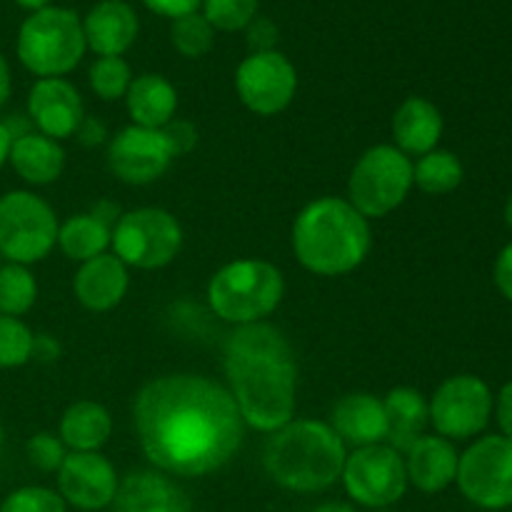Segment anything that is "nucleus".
Wrapping results in <instances>:
<instances>
[{
  "mask_svg": "<svg viewBox=\"0 0 512 512\" xmlns=\"http://www.w3.org/2000/svg\"><path fill=\"white\" fill-rule=\"evenodd\" d=\"M133 425L145 458L175 478H203L225 468L245 438L230 390L190 373L145 383L133 403Z\"/></svg>",
  "mask_w": 512,
  "mask_h": 512,
  "instance_id": "1",
  "label": "nucleus"
},
{
  "mask_svg": "<svg viewBox=\"0 0 512 512\" xmlns=\"http://www.w3.org/2000/svg\"><path fill=\"white\" fill-rule=\"evenodd\" d=\"M223 365L245 425L273 435L293 420L298 363L275 325H238L225 340Z\"/></svg>",
  "mask_w": 512,
  "mask_h": 512,
  "instance_id": "2",
  "label": "nucleus"
},
{
  "mask_svg": "<svg viewBox=\"0 0 512 512\" xmlns=\"http://www.w3.org/2000/svg\"><path fill=\"white\" fill-rule=\"evenodd\" d=\"M373 245L370 220L348 198L323 195L298 213L293 223V253L308 273L340 278L365 263Z\"/></svg>",
  "mask_w": 512,
  "mask_h": 512,
  "instance_id": "3",
  "label": "nucleus"
},
{
  "mask_svg": "<svg viewBox=\"0 0 512 512\" xmlns=\"http://www.w3.org/2000/svg\"><path fill=\"white\" fill-rule=\"evenodd\" d=\"M348 448L330 423L290 420L275 430L263 453L265 473L293 493H323L343 475Z\"/></svg>",
  "mask_w": 512,
  "mask_h": 512,
  "instance_id": "4",
  "label": "nucleus"
},
{
  "mask_svg": "<svg viewBox=\"0 0 512 512\" xmlns=\"http://www.w3.org/2000/svg\"><path fill=\"white\" fill-rule=\"evenodd\" d=\"M285 298L280 268L260 258L225 263L208 283V305L225 323H263Z\"/></svg>",
  "mask_w": 512,
  "mask_h": 512,
  "instance_id": "5",
  "label": "nucleus"
},
{
  "mask_svg": "<svg viewBox=\"0 0 512 512\" xmlns=\"http://www.w3.org/2000/svg\"><path fill=\"white\" fill-rule=\"evenodd\" d=\"M18 60L38 78H63L83 60L85 35L83 20L68 8H48L30 13L20 25Z\"/></svg>",
  "mask_w": 512,
  "mask_h": 512,
  "instance_id": "6",
  "label": "nucleus"
},
{
  "mask_svg": "<svg viewBox=\"0 0 512 512\" xmlns=\"http://www.w3.org/2000/svg\"><path fill=\"white\" fill-rule=\"evenodd\" d=\"M413 190V160L395 145H373L353 165L348 203L365 218H385L405 203Z\"/></svg>",
  "mask_w": 512,
  "mask_h": 512,
  "instance_id": "7",
  "label": "nucleus"
},
{
  "mask_svg": "<svg viewBox=\"0 0 512 512\" xmlns=\"http://www.w3.org/2000/svg\"><path fill=\"white\" fill-rule=\"evenodd\" d=\"M58 215L40 195L10 190L0 195V255L8 263L33 265L58 245Z\"/></svg>",
  "mask_w": 512,
  "mask_h": 512,
  "instance_id": "8",
  "label": "nucleus"
},
{
  "mask_svg": "<svg viewBox=\"0 0 512 512\" xmlns=\"http://www.w3.org/2000/svg\"><path fill=\"white\" fill-rule=\"evenodd\" d=\"M115 258L128 268L158 270L173 263L183 248L178 218L163 208H135L118 218L110 233Z\"/></svg>",
  "mask_w": 512,
  "mask_h": 512,
  "instance_id": "9",
  "label": "nucleus"
},
{
  "mask_svg": "<svg viewBox=\"0 0 512 512\" xmlns=\"http://www.w3.org/2000/svg\"><path fill=\"white\" fill-rule=\"evenodd\" d=\"M460 493L483 510L512 508V440L505 435H485L475 440L458 463Z\"/></svg>",
  "mask_w": 512,
  "mask_h": 512,
  "instance_id": "10",
  "label": "nucleus"
},
{
  "mask_svg": "<svg viewBox=\"0 0 512 512\" xmlns=\"http://www.w3.org/2000/svg\"><path fill=\"white\" fill-rule=\"evenodd\" d=\"M340 480L355 505L373 510L400 503L410 485L408 473H405V458L398 450L383 443L355 448L345 458Z\"/></svg>",
  "mask_w": 512,
  "mask_h": 512,
  "instance_id": "11",
  "label": "nucleus"
},
{
  "mask_svg": "<svg viewBox=\"0 0 512 512\" xmlns=\"http://www.w3.org/2000/svg\"><path fill=\"white\" fill-rule=\"evenodd\" d=\"M430 425L445 440H468L483 433L493 415L495 398L478 375H453L428 400Z\"/></svg>",
  "mask_w": 512,
  "mask_h": 512,
  "instance_id": "12",
  "label": "nucleus"
},
{
  "mask_svg": "<svg viewBox=\"0 0 512 512\" xmlns=\"http://www.w3.org/2000/svg\"><path fill=\"white\" fill-rule=\"evenodd\" d=\"M235 90L250 113L270 118L293 103L298 93V73L280 50L250 53L235 70Z\"/></svg>",
  "mask_w": 512,
  "mask_h": 512,
  "instance_id": "13",
  "label": "nucleus"
},
{
  "mask_svg": "<svg viewBox=\"0 0 512 512\" xmlns=\"http://www.w3.org/2000/svg\"><path fill=\"white\" fill-rule=\"evenodd\" d=\"M175 160L163 130L128 125L108 143L105 163L125 185H150L168 173Z\"/></svg>",
  "mask_w": 512,
  "mask_h": 512,
  "instance_id": "14",
  "label": "nucleus"
},
{
  "mask_svg": "<svg viewBox=\"0 0 512 512\" xmlns=\"http://www.w3.org/2000/svg\"><path fill=\"white\" fill-rule=\"evenodd\" d=\"M118 485V473L103 453H68L58 470L60 498L83 512L110 508Z\"/></svg>",
  "mask_w": 512,
  "mask_h": 512,
  "instance_id": "15",
  "label": "nucleus"
},
{
  "mask_svg": "<svg viewBox=\"0 0 512 512\" xmlns=\"http://www.w3.org/2000/svg\"><path fill=\"white\" fill-rule=\"evenodd\" d=\"M28 118L40 135L53 140L73 138L85 118L78 88L65 78H40L28 93Z\"/></svg>",
  "mask_w": 512,
  "mask_h": 512,
  "instance_id": "16",
  "label": "nucleus"
},
{
  "mask_svg": "<svg viewBox=\"0 0 512 512\" xmlns=\"http://www.w3.org/2000/svg\"><path fill=\"white\" fill-rule=\"evenodd\" d=\"M113 512H190L188 493L160 470H135L120 480Z\"/></svg>",
  "mask_w": 512,
  "mask_h": 512,
  "instance_id": "17",
  "label": "nucleus"
},
{
  "mask_svg": "<svg viewBox=\"0 0 512 512\" xmlns=\"http://www.w3.org/2000/svg\"><path fill=\"white\" fill-rule=\"evenodd\" d=\"M138 15L125 0H100L83 20L85 45L98 58H123L138 38Z\"/></svg>",
  "mask_w": 512,
  "mask_h": 512,
  "instance_id": "18",
  "label": "nucleus"
},
{
  "mask_svg": "<svg viewBox=\"0 0 512 512\" xmlns=\"http://www.w3.org/2000/svg\"><path fill=\"white\" fill-rule=\"evenodd\" d=\"M330 428L338 433L345 448H368V445L385 443L388 435V418L385 405L373 393H348L333 405Z\"/></svg>",
  "mask_w": 512,
  "mask_h": 512,
  "instance_id": "19",
  "label": "nucleus"
},
{
  "mask_svg": "<svg viewBox=\"0 0 512 512\" xmlns=\"http://www.w3.org/2000/svg\"><path fill=\"white\" fill-rule=\"evenodd\" d=\"M128 288V265L113 253H103L88 263H80V270L73 278L75 298L90 313H108L118 308L128 295Z\"/></svg>",
  "mask_w": 512,
  "mask_h": 512,
  "instance_id": "20",
  "label": "nucleus"
},
{
  "mask_svg": "<svg viewBox=\"0 0 512 512\" xmlns=\"http://www.w3.org/2000/svg\"><path fill=\"white\" fill-rule=\"evenodd\" d=\"M460 455L450 440L440 435H423L413 448L405 453V473L408 483L420 493H443L458 478Z\"/></svg>",
  "mask_w": 512,
  "mask_h": 512,
  "instance_id": "21",
  "label": "nucleus"
},
{
  "mask_svg": "<svg viewBox=\"0 0 512 512\" xmlns=\"http://www.w3.org/2000/svg\"><path fill=\"white\" fill-rule=\"evenodd\" d=\"M443 113L438 110V105L430 103L428 98H420V95H410L400 103V108L393 115V140L395 148L400 153L418 155L423 158L425 153L438 148L440 138H443Z\"/></svg>",
  "mask_w": 512,
  "mask_h": 512,
  "instance_id": "22",
  "label": "nucleus"
},
{
  "mask_svg": "<svg viewBox=\"0 0 512 512\" xmlns=\"http://www.w3.org/2000/svg\"><path fill=\"white\" fill-rule=\"evenodd\" d=\"M125 108L133 125L160 130L173 120L178 108V90L165 75L143 73L130 83L125 93Z\"/></svg>",
  "mask_w": 512,
  "mask_h": 512,
  "instance_id": "23",
  "label": "nucleus"
},
{
  "mask_svg": "<svg viewBox=\"0 0 512 512\" xmlns=\"http://www.w3.org/2000/svg\"><path fill=\"white\" fill-rule=\"evenodd\" d=\"M8 163L28 185H50L63 175L65 150L48 135L23 133L13 138Z\"/></svg>",
  "mask_w": 512,
  "mask_h": 512,
  "instance_id": "24",
  "label": "nucleus"
},
{
  "mask_svg": "<svg viewBox=\"0 0 512 512\" xmlns=\"http://www.w3.org/2000/svg\"><path fill=\"white\" fill-rule=\"evenodd\" d=\"M383 405L385 418H388L385 443L398 453H408L430 425L428 400L415 388H393L383 398Z\"/></svg>",
  "mask_w": 512,
  "mask_h": 512,
  "instance_id": "25",
  "label": "nucleus"
},
{
  "mask_svg": "<svg viewBox=\"0 0 512 512\" xmlns=\"http://www.w3.org/2000/svg\"><path fill=\"white\" fill-rule=\"evenodd\" d=\"M113 435V418L108 408L95 400H78L68 405L60 418L58 438L70 453H100Z\"/></svg>",
  "mask_w": 512,
  "mask_h": 512,
  "instance_id": "26",
  "label": "nucleus"
},
{
  "mask_svg": "<svg viewBox=\"0 0 512 512\" xmlns=\"http://www.w3.org/2000/svg\"><path fill=\"white\" fill-rule=\"evenodd\" d=\"M110 233L113 228L103 223L93 210L70 215L58 228V248L63 250L65 258L75 260V263H88L108 250Z\"/></svg>",
  "mask_w": 512,
  "mask_h": 512,
  "instance_id": "27",
  "label": "nucleus"
},
{
  "mask_svg": "<svg viewBox=\"0 0 512 512\" xmlns=\"http://www.w3.org/2000/svg\"><path fill=\"white\" fill-rule=\"evenodd\" d=\"M465 168L450 150H430L418 163H413V185L428 195H448L460 188Z\"/></svg>",
  "mask_w": 512,
  "mask_h": 512,
  "instance_id": "28",
  "label": "nucleus"
},
{
  "mask_svg": "<svg viewBox=\"0 0 512 512\" xmlns=\"http://www.w3.org/2000/svg\"><path fill=\"white\" fill-rule=\"evenodd\" d=\"M38 300V283L28 265L5 263L0 268V315L20 318Z\"/></svg>",
  "mask_w": 512,
  "mask_h": 512,
  "instance_id": "29",
  "label": "nucleus"
},
{
  "mask_svg": "<svg viewBox=\"0 0 512 512\" xmlns=\"http://www.w3.org/2000/svg\"><path fill=\"white\" fill-rule=\"evenodd\" d=\"M170 40H173V48L178 50L183 58H203V55H208L210 48H213L215 28L205 20L203 13H190L173 20Z\"/></svg>",
  "mask_w": 512,
  "mask_h": 512,
  "instance_id": "30",
  "label": "nucleus"
},
{
  "mask_svg": "<svg viewBox=\"0 0 512 512\" xmlns=\"http://www.w3.org/2000/svg\"><path fill=\"white\" fill-rule=\"evenodd\" d=\"M33 330L20 318L0 315V370L20 368L33 358Z\"/></svg>",
  "mask_w": 512,
  "mask_h": 512,
  "instance_id": "31",
  "label": "nucleus"
},
{
  "mask_svg": "<svg viewBox=\"0 0 512 512\" xmlns=\"http://www.w3.org/2000/svg\"><path fill=\"white\" fill-rule=\"evenodd\" d=\"M133 83L130 65L123 58H98L90 65V88L100 100H120Z\"/></svg>",
  "mask_w": 512,
  "mask_h": 512,
  "instance_id": "32",
  "label": "nucleus"
},
{
  "mask_svg": "<svg viewBox=\"0 0 512 512\" xmlns=\"http://www.w3.org/2000/svg\"><path fill=\"white\" fill-rule=\"evenodd\" d=\"M203 15L215 30H245L258 18V0H203Z\"/></svg>",
  "mask_w": 512,
  "mask_h": 512,
  "instance_id": "33",
  "label": "nucleus"
},
{
  "mask_svg": "<svg viewBox=\"0 0 512 512\" xmlns=\"http://www.w3.org/2000/svg\"><path fill=\"white\" fill-rule=\"evenodd\" d=\"M0 512H68V505L60 498L58 490L28 485V488L13 490L0 505Z\"/></svg>",
  "mask_w": 512,
  "mask_h": 512,
  "instance_id": "34",
  "label": "nucleus"
},
{
  "mask_svg": "<svg viewBox=\"0 0 512 512\" xmlns=\"http://www.w3.org/2000/svg\"><path fill=\"white\" fill-rule=\"evenodd\" d=\"M25 455H28L30 465L38 468L40 473H58L63 460L68 458V448H65V443L58 435L35 433L25 443Z\"/></svg>",
  "mask_w": 512,
  "mask_h": 512,
  "instance_id": "35",
  "label": "nucleus"
},
{
  "mask_svg": "<svg viewBox=\"0 0 512 512\" xmlns=\"http://www.w3.org/2000/svg\"><path fill=\"white\" fill-rule=\"evenodd\" d=\"M165 133V140H168L170 150H173L175 158H180V155H188L190 150L195 148V143H198V130H195V125L190 123V120H170L165 128H160Z\"/></svg>",
  "mask_w": 512,
  "mask_h": 512,
  "instance_id": "36",
  "label": "nucleus"
},
{
  "mask_svg": "<svg viewBox=\"0 0 512 512\" xmlns=\"http://www.w3.org/2000/svg\"><path fill=\"white\" fill-rule=\"evenodd\" d=\"M248 48L250 53H268V50H275V43H278V25L268 18H255L253 23L248 25Z\"/></svg>",
  "mask_w": 512,
  "mask_h": 512,
  "instance_id": "37",
  "label": "nucleus"
},
{
  "mask_svg": "<svg viewBox=\"0 0 512 512\" xmlns=\"http://www.w3.org/2000/svg\"><path fill=\"white\" fill-rule=\"evenodd\" d=\"M155 15H163V18H183V15L198 13V8L203 5V0H143Z\"/></svg>",
  "mask_w": 512,
  "mask_h": 512,
  "instance_id": "38",
  "label": "nucleus"
},
{
  "mask_svg": "<svg viewBox=\"0 0 512 512\" xmlns=\"http://www.w3.org/2000/svg\"><path fill=\"white\" fill-rule=\"evenodd\" d=\"M493 278H495V285H498L500 295L512 303V243L505 245V248L498 253Z\"/></svg>",
  "mask_w": 512,
  "mask_h": 512,
  "instance_id": "39",
  "label": "nucleus"
},
{
  "mask_svg": "<svg viewBox=\"0 0 512 512\" xmlns=\"http://www.w3.org/2000/svg\"><path fill=\"white\" fill-rule=\"evenodd\" d=\"M493 410H495V418H498V425H500V430H503V435L512 440V380L500 388Z\"/></svg>",
  "mask_w": 512,
  "mask_h": 512,
  "instance_id": "40",
  "label": "nucleus"
},
{
  "mask_svg": "<svg viewBox=\"0 0 512 512\" xmlns=\"http://www.w3.org/2000/svg\"><path fill=\"white\" fill-rule=\"evenodd\" d=\"M75 135H78L80 143L88 145V148H93V145L105 143V138H108V128H105L98 118H88V115H85L83 123H80V128H78V133Z\"/></svg>",
  "mask_w": 512,
  "mask_h": 512,
  "instance_id": "41",
  "label": "nucleus"
},
{
  "mask_svg": "<svg viewBox=\"0 0 512 512\" xmlns=\"http://www.w3.org/2000/svg\"><path fill=\"white\" fill-rule=\"evenodd\" d=\"M60 345L50 335H35L33 340V358L38 360H58Z\"/></svg>",
  "mask_w": 512,
  "mask_h": 512,
  "instance_id": "42",
  "label": "nucleus"
},
{
  "mask_svg": "<svg viewBox=\"0 0 512 512\" xmlns=\"http://www.w3.org/2000/svg\"><path fill=\"white\" fill-rule=\"evenodd\" d=\"M8 98H10V68H8V60H5L3 53H0V108H3Z\"/></svg>",
  "mask_w": 512,
  "mask_h": 512,
  "instance_id": "43",
  "label": "nucleus"
},
{
  "mask_svg": "<svg viewBox=\"0 0 512 512\" xmlns=\"http://www.w3.org/2000/svg\"><path fill=\"white\" fill-rule=\"evenodd\" d=\"M10 145H13V133H10L8 123H0V168L8 163Z\"/></svg>",
  "mask_w": 512,
  "mask_h": 512,
  "instance_id": "44",
  "label": "nucleus"
},
{
  "mask_svg": "<svg viewBox=\"0 0 512 512\" xmlns=\"http://www.w3.org/2000/svg\"><path fill=\"white\" fill-rule=\"evenodd\" d=\"M15 3H18L20 8L30 10V13H38V10L48 8V5H50V0H15Z\"/></svg>",
  "mask_w": 512,
  "mask_h": 512,
  "instance_id": "45",
  "label": "nucleus"
},
{
  "mask_svg": "<svg viewBox=\"0 0 512 512\" xmlns=\"http://www.w3.org/2000/svg\"><path fill=\"white\" fill-rule=\"evenodd\" d=\"M313 512H355L353 505H345V503H325L320 508H315Z\"/></svg>",
  "mask_w": 512,
  "mask_h": 512,
  "instance_id": "46",
  "label": "nucleus"
},
{
  "mask_svg": "<svg viewBox=\"0 0 512 512\" xmlns=\"http://www.w3.org/2000/svg\"><path fill=\"white\" fill-rule=\"evenodd\" d=\"M505 223H508V228L512 230V193H510L508 203H505Z\"/></svg>",
  "mask_w": 512,
  "mask_h": 512,
  "instance_id": "47",
  "label": "nucleus"
},
{
  "mask_svg": "<svg viewBox=\"0 0 512 512\" xmlns=\"http://www.w3.org/2000/svg\"><path fill=\"white\" fill-rule=\"evenodd\" d=\"M0 448H3V425H0Z\"/></svg>",
  "mask_w": 512,
  "mask_h": 512,
  "instance_id": "48",
  "label": "nucleus"
},
{
  "mask_svg": "<svg viewBox=\"0 0 512 512\" xmlns=\"http://www.w3.org/2000/svg\"><path fill=\"white\" fill-rule=\"evenodd\" d=\"M383 512H385V510H383Z\"/></svg>",
  "mask_w": 512,
  "mask_h": 512,
  "instance_id": "49",
  "label": "nucleus"
}]
</instances>
